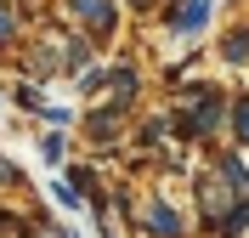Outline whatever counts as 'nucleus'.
Returning a JSON list of instances; mask_svg holds the SVG:
<instances>
[{
	"instance_id": "obj_3",
	"label": "nucleus",
	"mask_w": 249,
	"mask_h": 238,
	"mask_svg": "<svg viewBox=\"0 0 249 238\" xmlns=\"http://www.w3.org/2000/svg\"><path fill=\"white\" fill-rule=\"evenodd\" d=\"M74 12L91 17L96 29H113V6H108V0H74Z\"/></svg>"
},
{
	"instance_id": "obj_5",
	"label": "nucleus",
	"mask_w": 249,
	"mask_h": 238,
	"mask_svg": "<svg viewBox=\"0 0 249 238\" xmlns=\"http://www.w3.org/2000/svg\"><path fill=\"white\" fill-rule=\"evenodd\" d=\"M227 57H232V63H244V57H249V34H232V40H227Z\"/></svg>"
},
{
	"instance_id": "obj_2",
	"label": "nucleus",
	"mask_w": 249,
	"mask_h": 238,
	"mask_svg": "<svg viewBox=\"0 0 249 238\" xmlns=\"http://www.w3.org/2000/svg\"><path fill=\"white\" fill-rule=\"evenodd\" d=\"M147 227H153L159 238H176V233H181V216H170V204H153V210H147Z\"/></svg>"
},
{
	"instance_id": "obj_6",
	"label": "nucleus",
	"mask_w": 249,
	"mask_h": 238,
	"mask_svg": "<svg viewBox=\"0 0 249 238\" xmlns=\"http://www.w3.org/2000/svg\"><path fill=\"white\" fill-rule=\"evenodd\" d=\"M244 227H249V204H238V210H232V221L221 227V233H244Z\"/></svg>"
},
{
	"instance_id": "obj_7",
	"label": "nucleus",
	"mask_w": 249,
	"mask_h": 238,
	"mask_svg": "<svg viewBox=\"0 0 249 238\" xmlns=\"http://www.w3.org/2000/svg\"><path fill=\"white\" fill-rule=\"evenodd\" d=\"M6 40H12V17L0 12V46H6Z\"/></svg>"
},
{
	"instance_id": "obj_1",
	"label": "nucleus",
	"mask_w": 249,
	"mask_h": 238,
	"mask_svg": "<svg viewBox=\"0 0 249 238\" xmlns=\"http://www.w3.org/2000/svg\"><path fill=\"white\" fill-rule=\"evenodd\" d=\"M210 23V0H176L170 6V29L176 34H193V29H204Z\"/></svg>"
},
{
	"instance_id": "obj_4",
	"label": "nucleus",
	"mask_w": 249,
	"mask_h": 238,
	"mask_svg": "<svg viewBox=\"0 0 249 238\" xmlns=\"http://www.w3.org/2000/svg\"><path fill=\"white\" fill-rule=\"evenodd\" d=\"M232 130H238V142H249V96L238 102V113H232Z\"/></svg>"
}]
</instances>
